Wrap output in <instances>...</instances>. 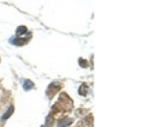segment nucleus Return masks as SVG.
Here are the masks:
<instances>
[{"instance_id":"f03ea898","label":"nucleus","mask_w":162,"mask_h":127,"mask_svg":"<svg viewBox=\"0 0 162 127\" xmlns=\"http://www.w3.org/2000/svg\"><path fill=\"white\" fill-rule=\"evenodd\" d=\"M14 112V106H10L8 107V110L6 112H4V115H3V118H1V120H6V119H8L10 116H11V114Z\"/></svg>"},{"instance_id":"f257e3e1","label":"nucleus","mask_w":162,"mask_h":127,"mask_svg":"<svg viewBox=\"0 0 162 127\" xmlns=\"http://www.w3.org/2000/svg\"><path fill=\"white\" fill-rule=\"evenodd\" d=\"M72 123V119H69V118H65V119H61L58 122V124H57V127H66L68 124Z\"/></svg>"},{"instance_id":"20e7f679","label":"nucleus","mask_w":162,"mask_h":127,"mask_svg":"<svg viewBox=\"0 0 162 127\" xmlns=\"http://www.w3.org/2000/svg\"><path fill=\"white\" fill-rule=\"evenodd\" d=\"M26 31H27V28L24 27V26H20V28L18 30V31H16V34L19 35V34H22V32H26Z\"/></svg>"},{"instance_id":"7ed1b4c3","label":"nucleus","mask_w":162,"mask_h":127,"mask_svg":"<svg viewBox=\"0 0 162 127\" xmlns=\"http://www.w3.org/2000/svg\"><path fill=\"white\" fill-rule=\"evenodd\" d=\"M23 88L26 89V91H28V89H32V88H34V84H32L31 81H27V83L24 81V83H23Z\"/></svg>"}]
</instances>
